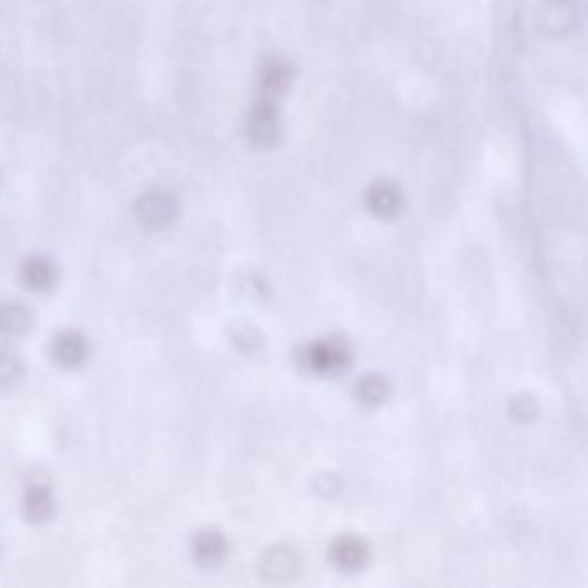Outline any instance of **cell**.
Returning <instances> with one entry per match:
<instances>
[{
  "label": "cell",
  "mask_w": 588,
  "mask_h": 588,
  "mask_svg": "<svg viewBox=\"0 0 588 588\" xmlns=\"http://www.w3.org/2000/svg\"><path fill=\"white\" fill-rule=\"evenodd\" d=\"M176 214V201L168 190H151L145 194L137 206L138 221L149 230H161L168 226Z\"/></svg>",
  "instance_id": "obj_1"
},
{
  "label": "cell",
  "mask_w": 588,
  "mask_h": 588,
  "mask_svg": "<svg viewBox=\"0 0 588 588\" xmlns=\"http://www.w3.org/2000/svg\"><path fill=\"white\" fill-rule=\"evenodd\" d=\"M51 356L54 363L66 370L80 368L88 356L87 340L76 332L59 333L51 344Z\"/></svg>",
  "instance_id": "obj_2"
},
{
  "label": "cell",
  "mask_w": 588,
  "mask_h": 588,
  "mask_svg": "<svg viewBox=\"0 0 588 588\" xmlns=\"http://www.w3.org/2000/svg\"><path fill=\"white\" fill-rule=\"evenodd\" d=\"M251 138L261 147L275 144L280 137V119L275 102L261 101L249 121Z\"/></svg>",
  "instance_id": "obj_3"
},
{
  "label": "cell",
  "mask_w": 588,
  "mask_h": 588,
  "mask_svg": "<svg viewBox=\"0 0 588 588\" xmlns=\"http://www.w3.org/2000/svg\"><path fill=\"white\" fill-rule=\"evenodd\" d=\"M21 282L28 290L44 294L57 282V268L54 261L45 256H33L21 266Z\"/></svg>",
  "instance_id": "obj_4"
},
{
  "label": "cell",
  "mask_w": 588,
  "mask_h": 588,
  "mask_svg": "<svg viewBox=\"0 0 588 588\" xmlns=\"http://www.w3.org/2000/svg\"><path fill=\"white\" fill-rule=\"evenodd\" d=\"M26 518L33 523H44L51 520L56 511L54 497H52L51 488L47 485H33L26 492L25 501H23Z\"/></svg>",
  "instance_id": "obj_5"
},
{
  "label": "cell",
  "mask_w": 588,
  "mask_h": 588,
  "mask_svg": "<svg viewBox=\"0 0 588 588\" xmlns=\"http://www.w3.org/2000/svg\"><path fill=\"white\" fill-rule=\"evenodd\" d=\"M32 313L18 302L0 304V335L21 337L32 328Z\"/></svg>",
  "instance_id": "obj_6"
},
{
  "label": "cell",
  "mask_w": 588,
  "mask_h": 588,
  "mask_svg": "<svg viewBox=\"0 0 588 588\" xmlns=\"http://www.w3.org/2000/svg\"><path fill=\"white\" fill-rule=\"evenodd\" d=\"M290 83V71L282 63L271 64L264 71L263 82H261V95L263 101L275 102L285 94V88Z\"/></svg>",
  "instance_id": "obj_7"
},
{
  "label": "cell",
  "mask_w": 588,
  "mask_h": 588,
  "mask_svg": "<svg viewBox=\"0 0 588 588\" xmlns=\"http://www.w3.org/2000/svg\"><path fill=\"white\" fill-rule=\"evenodd\" d=\"M23 361L16 352L0 349V390H7L18 385L23 378Z\"/></svg>",
  "instance_id": "obj_8"
},
{
  "label": "cell",
  "mask_w": 588,
  "mask_h": 588,
  "mask_svg": "<svg viewBox=\"0 0 588 588\" xmlns=\"http://www.w3.org/2000/svg\"><path fill=\"white\" fill-rule=\"evenodd\" d=\"M195 557L201 561L202 564H214L218 563L223 551H225V544L221 537H218L216 533H202L195 540Z\"/></svg>",
  "instance_id": "obj_9"
},
{
  "label": "cell",
  "mask_w": 588,
  "mask_h": 588,
  "mask_svg": "<svg viewBox=\"0 0 588 588\" xmlns=\"http://www.w3.org/2000/svg\"><path fill=\"white\" fill-rule=\"evenodd\" d=\"M401 202V195L395 190V187L388 183H378L371 188L370 206L375 209L376 213L392 214L397 211Z\"/></svg>",
  "instance_id": "obj_10"
}]
</instances>
